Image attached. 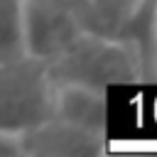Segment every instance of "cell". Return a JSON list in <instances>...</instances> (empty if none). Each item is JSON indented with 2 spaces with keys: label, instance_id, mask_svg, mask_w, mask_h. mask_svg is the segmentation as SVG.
Listing matches in <instances>:
<instances>
[{
  "label": "cell",
  "instance_id": "obj_1",
  "mask_svg": "<svg viewBox=\"0 0 157 157\" xmlns=\"http://www.w3.org/2000/svg\"><path fill=\"white\" fill-rule=\"evenodd\" d=\"M44 64L52 86L76 83L96 91H108L110 86L142 81L140 61L125 42H113L86 32H78V37L59 56Z\"/></svg>",
  "mask_w": 157,
  "mask_h": 157
},
{
  "label": "cell",
  "instance_id": "obj_2",
  "mask_svg": "<svg viewBox=\"0 0 157 157\" xmlns=\"http://www.w3.org/2000/svg\"><path fill=\"white\" fill-rule=\"evenodd\" d=\"M54 86L47 64L32 56L0 61V132L20 135L52 115Z\"/></svg>",
  "mask_w": 157,
  "mask_h": 157
},
{
  "label": "cell",
  "instance_id": "obj_3",
  "mask_svg": "<svg viewBox=\"0 0 157 157\" xmlns=\"http://www.w3.org/2000/svg\"><path fill=\"white\" fill-rule=\"evenodd\" d=\"M78 32L71 7L52 0H20V44L25 56L52 61Z\"/></svg>",
  "mask_w": 157,
  "mask_h": 157
},
{
  "label": "cell",
  "instance_id": "obj_4",
  "mask_svg": "<svg viewBox=\"0 0 157 157\" xmlns=\"http://www.w3.org/2000/svg\"><path fill=\"white\" fill-rule=\"evenodd\" d=\"M22 157H91L105 150V135L71 125L56 115L17 135Z\"/></svg>",
  "mask_w": 157,
  "mask_h": 157
},
{
  "label": "cell",
  "instance_id": "obj_5",
  "mask_svg": "<svg viewBox=\"0 0 157 157\" xmlns=\"http://www.w3.org/2000/svg\"><path fill=\"white\" fill-rule=\"evenodd\" d=\"M137 7L140 0H78L74 17L81 32L128 44Z\"/></svg>",
  "mask_w": 157,
  "mask_h": 157
},
{
  "label": "cell",
  "instance_id": "obj_6",
  "mask_svg": "<svg viewBox=\"0 0 157 157\" xmlns=\"http://www.w3.org/2000/svg\"><path fill=\"white\" fill-rule=\"evenodd\" d=\"M52 115L96 135H105V91L59 83L52 96Z\"/></svg>",
  "mask_w": 157,
  "mask_h": 157
},
{
  "label": "cell",
  "instance_id": "obj_7",
  "mask_svg": "<svg viewBox=\"0 0 157 157\" xmlns=\"http://www.w3.org/2000/svg\"><path fill=\"white\" fill-rule=\"evenodd\" d=\"M20 44V0H0V61L17 59Z\"/></svg>",
  "mask_w": 157,
  "mask_h": 157
},
{
  "label": "cell",
  "instance_id": "obj_8",
  "mask_svg": "<svg viewBox=\"0 0 157 157\" xmlns=\"http://www.w3.org/2000/svg\"><path fill=\"white\" fill-rule=\"evenodd\" d=\"M0 157H22L20 152V140L15 135L0 132Z\"/></svg>",
  "mask_w": 157,
  "mask_h": 157
},
{
  "label": "cell",
  "instance_id": "obj_9",
  "mask_svg": "<svg viewBox=\"0 0 157 157\" xmlns=\"http://www.w3.org/2000/svg\"><path fill=\"white\" fill-rule=\"evenodd\" d=\"M52 2H59V5H66V7H71V10H74V7L78 5V0H52Z\"/></svg>",
  "mask_w": 157,
  "mask_h": 157
}]
</instances>
